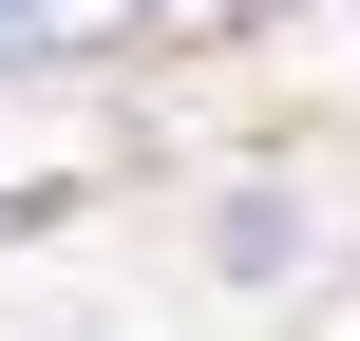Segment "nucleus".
<instances>
[{"instance_id": "nucleus-1", "label": "nucleus", "mask_w": 360, "mask_h": 341, "mask_svg": "<svg viewBox=\"0 0 360 341\" xmlns=\"http://www.w3.org/2000/svg\"><path fill=\"white\" fill-rule=\"evenodd\" d=\"M0 228H38V190H0Z\"/></svg>"}]
</instances>
